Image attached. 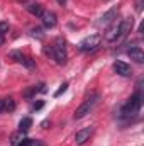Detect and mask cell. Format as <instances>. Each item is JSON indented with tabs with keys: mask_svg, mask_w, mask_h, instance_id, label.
<instances>
[{
	"mask_svg": "<svg viewBox=\"0 0 144 146\" xmlns=\"http://www.w3.org/2000/svg\"><path fill=\"white\" fill-rule=\"evenodd\" d=\"M141 106H143V94H141V92H136V94L120 107L119 117H122V119H131V117H134V115L141 110Z\"/></svg>",
	"mask_w": 144,
	"mask_h": 146,
	"instance_id": "obj_1",
	"label": "cell"
},
{
	"mask_svg": "<svg viewBox=\"0 0 144 146\" xmlns=\"http://www.w3.org/2000/svg\"><path fill=\"white\" fill-rule=\"evenodd\" d=\"M98 100H100V95H98V94H92V95L76 109V112H75V119H83L87 114H90L92 110L97 107Z\"/></svg>",
	"mask_w": 144,
	"mask_h": 146,
	"instance_id": "obj_2",
	"label": "cell"
},
{
	"mask_svg": "<svg viewBox=\"0 0 144 146\" xmlns=\"http://www.w3.org/2000/svg\"><path fill=\"white\" fill-rule=\"evenodd\" d=\"M53 56L56 60L58 65H65L68 60V53H66V42L63 37H56L54 44H53Z\"/></svg>",
	"mask_w": 144,
	"mask_h": 146,
	"instance_id": "obj_3",
	"label": "cell"
},
{
	"mask_svg": "<svg viewBox=\"0 0 144 146\" xmlns=\"http://www.w3.org/2000/svg\"><path fill=\"white\" fill-rule=\"evenodd\" d=\"M100 44H102V36H100V34H93V36L85 37V39L78 44V48H80V51L92 53V51H97V49L100 48Z\"/></svg>",
	"mask_w": 144,
	"mask_h": 146,
	"instance_id": "obj_4",
	"label": "cell"
},
{
	"mask_svg": "<svg viewBox=\"0 0 144 146\" xmlns=\"http://www.w3.org/2000/svg\"><path fill=\"white\" fill-rule=\"evenodd\" d=\"M105 41L110 42V44L120 41V24H119V22H114V24L110 26V29L105 33Z\"/></svg>",
	"mask_w": 144,
	"mask_h": 146,
	"instance_id": "obj_5",
	"label": "cell"
},
{
	"mask_svg": "<svg viewBox=\"0 0 144 146\" xmlns=\"http://www.w3.org/2000/svg\"><path fill=\"white\" fill-rule=\"evenodd\" d=\"M117 14H119L117 9H110L108 12H105V14L100 17V21L97 22V26H98V27H107V26H110V24H114L115 19H117Z\"/></svg>",
	"mask_w": 144,
	"mask_h": 146,
	"instance_id": "obj_6",
	"label": "cell"
},
{
	"mask_svg": "<svg viewBox=\"0 0 144 146\" xmlns=\"http://www.w3.org/2000/svg\"><path fill=\"white\" fill-rule=\"evenodd\" d=\"M10 56L12 58H15V61L17 63H20V65H24L26 68H36V63H34V60H31L29 56H26V54H22L20 51H10Z\"/></svg>",
	"mask_w": 144,
	"mask_h": 146,
	"instance_id": "obj_7",
	"label": "cell"
},
{
	"mask_svg": "<svg viewBox=\"0 0 144 146\" xmlns=\"http://www.w3.org/2000/svg\"><path fill=\"white\" fill-rule=\"evenodd\" d=\"M41 19H42V24H44V27H46V29H53V27L56 26V22H58L56 14H54V12H51V10L42 12Z\"/></svg>",
	"mask_w": 144,
	"mask_h": 146,
	"instance_id": "obj_8",
	"label": "cell"
},
{
	"mask_svg": "<svg viewBox=\"0 0 144 146\" xmlns=\"http://www.w3.org/2000/svg\"><path fill=\"white\" fill-rule=\"evenodd\" d=\"M92 133H93V129L92 127H83V129H80V131H76V134H75V141H76V145H85L87 141H88V138L92 136Z\"/></svg>",
	"mask_w": 144,
	"mask_h": 146,
	"instance_id": "obj_9",
	"label": "cell"
},
{
	"mask_svg": "<svg viewBox=\"0 0 144 146\" xmlns=\"http://www.w3.org/2000/svg\"><path fill=\"white\" fill-rule=\"evenodd\" d=\"M114 72L117 73V75H120V76H131L132 75L131 66L127 63H124V61H115L114 63Z\"/></svg>",
	"mask_w": 144,
	"mask_h": 146,
	"instance_id": "obj_10",
	"label": "cell"
},
{
	"mask_svg": "<svg viewBox=\"0 0 144 146\" xmlns=\"http://www.w3.org/2000/svg\"><path fill=\"white\" fill-rule=\"evenodd\" d=\"M127 56L131 60H134L136 63H144V51L139 48V46H134L127 51Z\"/></svg>",
	"mask_w": 144,
	"mask_h": 146,
	"instance_id": "obj_11",
	"label": "cell"
},
{
	"mask_svg": "<svg viewBox=\"0 0 144 146\" xmlns=\"http://www.w3.org/2000/svg\"><path fill=\"white\" fill-rule=\"evenodd\" d=\"M27 10H29L32 15H36V17H41L42 12H44V10H42V5H41L39 2H36V3H29V5H27Z\"/></svg>",
	"mask_w": 144,
	"mask_h": 146,
	"instance_id": "obj_12",
	"label": "cell"
},
{
	"mask_svg": "<svg viewBox=\"0 0 144 146\" xmlns=\"http://www.w3.org/2000/svg\"><path fill=\"white\" fill-rule=\"evenodd\" d=\"M31 127H32V119H31V117H24V119L19 122V131H22V133H27Z\"/></svg>",
	"mask_w": 144,
	"mask_h": 146,
	"instance_id": "obj_13",
	"label": "cell"
},
{
	"mask_svg": "<svg viewBox=\"0 0 144 146\" xmlns=\"http://www.w3.org/2000/svg\"><path fill=\"white\" fill-rule=\"evenodd\" d=\"M24 134L26 133H22V131H17V133H14L12 136H10V145H14V146H17L22 139H24Z\"/></svg>",
	"mask_w": 144,
	"mask_h": 146,
	"instance_id": "obj_14",
	"label": "cell"
},
{
	"mask_svg": "<svg viewBox=\"0 0 144 146\" xmlns=\"http://www.w3.org/2000/svg\"><path fill=\"white\" fill-rule=\"evenodd\" d=\"M3 109H5V112H12V110L15 109V102H14L12 97L3 99Z\"/></svg>",
	"mask_w": 144,
	"mask_h": 146,
	"instance_id": "obj_15",
	"label": "cell"
},
{
	"mask_svg": "<svg viewBox=\"0 0 144 146\" xmlns=\"http://www.w3.org/2000/svg\"><path fill=\"white\" fill-rule=\"evenodd\" d=\"M17 146H44V145L41 141H37V139H27V138H24Z\"/></svg>",
	"mask_w": 144,
	"mask_h": 146,
	"instance_id": "obj_16",
	"label": "cell"
},
{
	"mask_svg": "<svg viewBox=\"0 0 144 146\" xmlns=\"http://www.w3.org/2000/svg\"><path fill=\"white\" fill-rule=\"evenodd\" d=\"M31 34H32L34 37H39V39L44 36V34H42V31H41V27H34V29H31Z\"/></svg>",
	"mask_w": 144,
	"mask_h": 146,
	"instance_id": "obj_17",
	"label": "cell"
},
{
	"mask_svg": "<svg viewBox=\"0 0 144 146\" xmlns=\"http://www.w3.org/2000/svg\"><path fill=\"white\" fill-rule=\"evenodd\" d=\"M66 88H68V83L65 82V83H61V85H59V88H58V92H56L54 95H56V97H59V95H61L63 92H66Z\"/></svg>",
	"mask_w": 144,
	"mask_h": 146,
	"instance_id": "obj_18",
	"label": "cell"
},
{
	"mask_svg": "<svg viewBox=\"0 0 144 146\" xmlns=\"http://www.w3.org/2000/svg\"><path fill=\"white\" fill-rule=\"evenodd\" d=\"M5 33H9V22H0V34L5 36Z\"/></svg>",
	"mask_w": 144,
	"mask_h": 146,
	"instance_id": "obj_19",
	"label": "cell"
},
{
	"mask_svg": "<svg viewBox=\"0 0 144 146\" xmlns=\"http://www.w3.org/2000/svg\"><path fill=\"white\" fill-rule=\"evenodd\" d=\"M143 5H144V0H134V7H136V10H137V12H141V10H143Z\"/></svg>",
	"mask_w": 144,
	"mask_h": 146,
	"instance_id": "obj_20",
	"label": "cell"
},
{
	"mask_svg": "<svg viewBox=\"0 0 144 146\" xmlns=\"http://www.w3.org/2000/svg\"><path fill=\"white\" fill-rule=\"evenodd\" d=\"M44 106V102H37V104H34V110H37V109H41Z\"/></svg>",
	"mask_w": 144,
	"mask_h": 146,
	"instance_id": "obj_21",
	"label": "cell"
},
{
	"mask_svg": "<svg viewBox=\"0 0 144 146\" xmlns=\"http://www.w3.org/2000/svg\"><path fill=\"white\" fill-rule=\"evenodd\" d=\"M0 112H5V109H3V99H0Z\"/></svg>",
	"mask_w": 144,
	"mask_h": 146,
	"instance_id": "obj_22",
	"label": "cell"
},
{
	"mask_svg": "<svg viewBox=\"0 0 144 146\" xmlns=\"http://www.w3.org/2000/svg\"><path fill=\"white\" fill-rule=\"evenodd\" d=\"M3 42H5V37L0 34V46H3Z\"/></svg>",
	"mask_w": 144,
	"mask_h": 146,
	"instance_id": "obj_23",
	"label": "cell"
},
{
	"mask_svg": "<svg viewBox=\"0 0 144 146\" xmlns=\"http://www.w3.org/2000/svg\"><path fill=\"white\" fill-rule=\"evenodd\" d=\"M56 2H58V3H59V5H65V3H66V2H68V0H56Z\"/></svg>",
	"mask_w": 144,
	"mask_h": 146,
	"instance_id": "obj_24",
	"label": "cell"
}]
</instances>
